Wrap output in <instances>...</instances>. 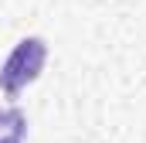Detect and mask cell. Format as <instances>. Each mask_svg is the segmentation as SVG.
Listing matches in <instances>:
<instances>
[{
    "label": "cell",
    "mask_w": 146,
    "mask_h": 143,
    "mask_svg": "<svg viewBox=\"0 0 146 143\" xmlns=\"http://www.w3.org/2000/svg\"><path fill=\"white\" fill-rule=\"evenodd\" d=\"M27 136V116L21 109H0V143H24Z\"/></svg>",
    "instance_id": "obj_2"
},
{
    "label": "cell",
    "mask_w": 146,
    "mask_h": 143,
    "mask_svg": "<svg viewBox=\"0 0 146 143\" xmlns=\"http://www.w3.org/2000/svg\"><path fill=\"white\" fill-rule=\"evenodd\" d=\"M44 58H48V44L41 37H24L17 41V48L7 55V61L0 65V89L14 99L21 96L31 82H34L41 68H44Z\"/></svg>",
    "instance_id": "obj_1"
}]
</instances>
